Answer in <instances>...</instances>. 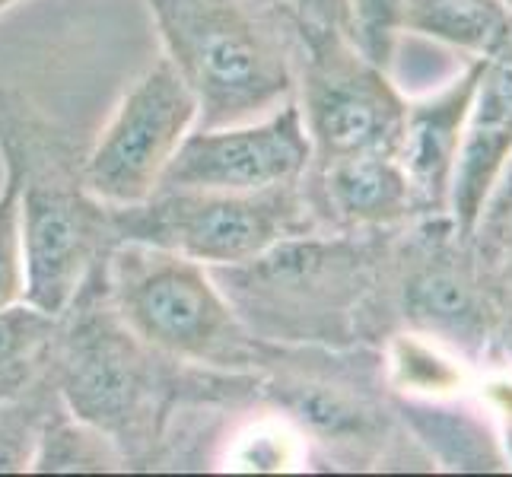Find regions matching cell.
Masks as SVG:
<instances>
[{"label":"cell","instance_id":"cell-1","mask_svg":"<svg viewBox=\"0 0 512 477\" xmlns=\"http://www.w3.org/2000/svg\"><path fill=\"white\" fill-rule=\"evenodd\" d=\"M64 408L99 427L128 471H160L175 420L191 408H249L255 373H220L172 360L128 328L109 293V258L93 264L58 315L51 357Z\"/></svg>","mask_w":512,"mask_h":477},{"label":"cell","instance_id":"cell-2","mask_svg":"<svg viewBox=\"0 0 512 477\" xmlns=\"http://www.w3.org/2000/svg\"><path fill=\"white\" fill-rule=\"evenodd\" d=\"M388 236L312 229L210 274L245 328L268 344L382 347L392 334L385 318Z\"/></svg>","mask_w":512,"mask_h":477},{"label":"cell","instance_id":"cell-3","mask_svg":"<svg viewBox=\"0 0 512 477\" xmlns=\"http://www.w3.org/2000/svg\"><path fill=\"white\" fill-rule=\"evenodd\" d=\"M0 163L20 185L26 303L61 315L118 245L115 207L90 191L83 150L26 93L0 86Z\"/></svg>","mask_w":512,"mask_h":477},{"label":"cell","instance_id":"cell-4","mask_svg":"<svg viewBox=\"0 0 512 477\" xmlns=\"http://www.w3.org/2000/svg\"><path fill=\"white\" fill-rule=\"evenodd\" d=\"M255 398L331 468L366 471L404 462L430 468L395 411L379 347L264 341Z\"/></svg>","mask_w":512,"mask_h":477},{"label":"cell","instance_id":"cell-5","mask_svg":"<svg viewBox=\"0 0 512 477\" xmlns=\"http://www.w3.org/2000/svg\"><path fill=\"white\" fill-rule=\"evenodd\" d=\"M166 61L198 102V125H242L293 99V39L255 0H147Z\"/></svg>","mask_w":512,"mask_h":477},{"label":"cell","instance_id":"cell-6","mask_svg":"<svg viewBox=\"0 0 512 477\" xmlns=\"http://www.w3.org/2000/svg\"><path fill=\"white\" fill-rule=\"evenodd\" d=\"M109 293L128 328L166 357L220 373L258 369L264 341L245 328L207 264L118 242L109 255Z\"/></svg>","mask_w":512,"mask_h":477},{"label":"cell","instance_id":"cell-7","mask_svg":"<svg viewBox=\"0 0 512 477\" xmlns=\"http://www.w3.org/2000/svg\"><path fill=\"white\" fill-rule=\"evenodd\" d=\"M293 39V99L303 112L312 163L398 153L408 96L388 70L350 39L347 29L290 23Z\"/></svg>","mask_w":512,"mask_h":477},{"label":"cell","instance_id":"cell-8","mask_svg":"<svg viewBox=\"0 0 512 477\" xmlns=\"http://www.w3.org/2000/svg\"><path fill=\"white\" fill-rule=\"evenodd\" d=\"M319 229L303 179L264 191H153L115 207L118 242H140L207 268L252 261L271 245Z\"/></svg>","mask_w":512,"mask_h":477},{"label":"cell","instance_id":"cell-9","mask_svg":"<svg viewBox=\"0 0 512 477\" xmlns=\"http://www.w3.org/2000/svg\"><path fill=\"white\" fill-rule=\"evenodd\" d=\"M468 245L449 214L392 229L385 258L388 328L414 331L465 357L487 350L497 309Z\"/></svg>","mask_w":512,"mask_h":477},{"label":"cell","instance_id":"cell-10","mask_svg":"<svg viewBox=\"0 0 512 477\" xmlns=\"http://www.w3.org/2000/svg\"><path fill=\"white\" fill-rule=\"evenodd\" d=\"M194 125L198 102L175 67L160 58L128 86L96 144L83 153L86 185L109 207L147 201Z\"/></svg>","mask_w":512,"mask_h":477},{"label":"cell","instance_id":"cell-11","mask_svg":"<svg viewBox=\"0 0 512 477\" xmlns=\"http://www.w3.org/2000/svg\"><path fill=\"white\" fill-rule=\"evenodd\" d=\"M312 163L296 99L242 125L194 128L156 191H264L299 182Z\"/></svg>","mask_w":512,"mask_h":477},{"label":"cell","instance_id":"cell-12","mask_svg":"<svg viewBox=\"0 0 512 477\" xmlns=\"http://www.w3.org/2000/svg\"><path fill=\"white\" fill-rule=\"evenodd\" d=\"M303 194L328 233H392L420 220L414 188L398 153H360L309 163Z\"/></svg>","mask_w":512,"mask_h":477},{"label":"cell","instance_id":"cell-13","mask_svg":"<svg viewBox=\"0 0 512 477\" xmlns=\"http://www.w3.org/2000/svg\"><path fill=\"white\" fill-rule=\"evenodd\" d=\"M509 156H512V39L484 58L465 121L462 147H458L452 185H449V220L455 223L462 239L471 242L487 194Z\"/></svg>","mask_w":512,"mask_h":477},{"label":"cell","instance_id":"cell-14","mask_svg":"<svg viewBox=\"0 0 512 477\" xmlns=\"http://www.w3.org/2000/svg\"><path fill=\"white\" fill-rule=\"evenodd\" d=\"M481 67L484 58L478 64H471L462 77L446 83L443 90L420 99H408L398 159L404 172H408L420 217L449 214V185H452L455 159H458V147H462L465 121H468Z\"/></svg>","mask_w":512,"mask_h":477},{"label":"cell","instance_id":"cell-15","mask_svg":"<svg viewBox=\"0 0 512 477\" xmlns=\"http://www.w3.org/2000/svg\"><path fill=\"white\" fill-rule=\"evenodd\" d=\"M395 411L417 443L430 468L439 471H509L500 430L487 411L468 401L449 398H404L395 395Z\"/></svg>","mask_w":512,"mask_h":477},{"label":"cell","instance_id":"cell-16","mask_svg":"<svg viewBox=\"0 0 512 477\" xmlns=\"http://www.w3.org/2000/svg\"><path fill=\"white\" fill-rule=\"evenodd\" d=\"M401 29L487 58L512 39V0H408Z\"/></svg>","mask_w":512,"mask_h":477},{"label":"cell","instance_id":"cell-17","mask_svg":"<svg viewBox=\"0 0 512 477\" xmlns=\"http://www.w3.org/2000/svg\"><path fill=\"white\" fill-rule=\"evenodd\" d=\"M58 315L20 303L0 309V401H13L51 376Z\"/></svg>","mask_w":512,"mask_h":477},{"label":"cell","instance_id":"cell-18","mask_svg":"<svg viewBox=\"0 0 512 477\" xmlns=\"http://www.w3.org/2000/svg\"><path fill=\"white\" fill-rule=\"evenodd\" d=\"M32 471L42 474H109L128 471L125 455L99 427L74 417L64 401L51 411L39 449L32 458Z\"/></svg>","mask_w":512,"mask_h":477},{"label":"cell","instance_id":"cell-19","mask_svg":"<svg viewBox=\"0 0 512 477\" xmlns=\"http://www.w3.org/2000/svg\"><path fill=\"white\" fill-rule=\"evenodd\" d=\"M478 61H481L478 55H471V51L458 45H449L443 39H433V35L398 29L395 45L388 51L385 70L404 96L420 99V96L443 90L446 83L462 77L465 70Z\"/></svg>","mask_w":512,"mask_h":477},{"label":"cell","instance_id":"cell-20","mask_svg":"<svg viewBox=\"0 0 512 477\" xmlns=\"http://www.w3.org/2000/svg\"><path fill=\"white\" fill-rule=\"evenodd\" d=\"M58 404L61 395L51 376L20 398L0 401V474L32 471V458L35 449H39L42 430Z\"/></svg>","mask_w":512,"mask_h":477},{"label":"cell","instance_id":"cell-21","mask_svg":"<svg viewBox=\"0 0 512 477\" xmlns=\"http://www.w3.org/2000/svg\"><path fill=\"white\" fill-rule=\"evenodd\" d=\"M26 296V264L20 233V185L13 169L4 166L0 182V309L20 303Z\"/></svg>","mask_w":512,"mask_h":477},{"label":"cell","instance_id":"cell-22","mask_svg":"<svg viewBox=\"0 0 512 477\" xmlns=\"http://www.w3.org/2000/svg\"><path fill=\"white\" fill-rule=\"evenodd\" d=\"M408 0H347V32L376 64L385 67L388 51L404 20Z\"/></svg>","mask_w":512,"mask_h":477},{"label":"cell","instance_id":"cell-23","mask_svg":"<svg viewBox=\"0 0 512 477\" xmlns=\"http://www.w3.org/2000/svg\"><path fill=\"white\" fill-rule=\"evenodd\" d=\"M268 7L280 20L290 23H319L347 29V0H255Z\"/></svg>","mask_w":512,"mask_h":477},{"label":"cell","instance_id":"cell-24","mask_svg":"<svg viewBox=\"0 0 512 477\" xmlns=\"http://www.w3.org/2000/svg\"><path fill=\"white\" fill-rule=\"evenodd\" d=\"M16 4V0H0V13H4V10H10Z\"/></svg>","mask_w":512,"mask_h":477}]
</instances>
